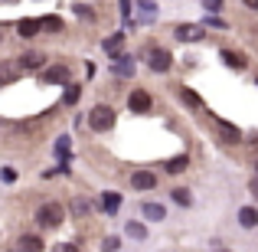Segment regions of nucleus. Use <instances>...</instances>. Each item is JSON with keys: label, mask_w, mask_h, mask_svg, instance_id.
Instances as JSON below:
<instances>
[{"label": "nucleus", "mask_w": 258, "mask_h": 252, "mask_svg": "<svg viewBox=\"0 0 258 252\" xmlns=\"http://www.w3.org/2000/svg\"><path fill=\"white\" fill-rule=\"evenodd\" d=\"M62 216H66V210L59 207V203H43V207L36 210V223L43 229H56L59 223H62Z\"/></svg>", "instance_id": "nucleus-1"}, {"label": "nucleus", "mask_w": 258, "mask_h": 252, "mask_svg": "<svg viewBox=\"0 0 258 252\" xmlns=\"http://www.w3.org/2000/svg\"><path fill=\"white\" fill-rule=\"evenodd\" d=\"M111 125H114V112L108 105H95L92 115H88V128L92 131H108Z\"/></svg>", "instance_id": "nucleus-2"}, {"label": "nucleus", "mask_w": 258, "mask_h": 252, "mask_svg": "<svg viewBox=\"0 0 258 252\" xmlns=\"http://www.w3.org/2000/svg\"><path fill=\"white\" fill-rule=\"evenodd\" d=\"M203 36H206V30L196 26V23H180L176 26V39H180V43H200Z\"/></svg>", "instance_id": "nucleus-3"}, {"label": "nucleus", "mask_w": 258, "mask_h": 252, "mask_svg": "<svg viewBox=\"0 0 258 252\" xmlns=\"http://www.w3.org/2000/svg\"><path fill=\"white\" fill-rule=\"evenodd\" d=\"M127 108H131V112H138V115L151 112V95H147L144 88H134V92L127 95Z\"/></svg>", "instance_id": "nucleus-4"}, {"label": "nucleus", "mask_w": 258, "mask_h": 252, "mask_svg": "<svg viewBox=\"0 0 258 252\" xmlns=\"http://www.w3.org/2000/svg\"><path fill=\"white\" fill-rule=\"evenodd\" d=\"M147 63H151L154 72H167L173 59H170V53H167V49H151V53H147Z\"/></svg>", "instance_id": "nucleus-5"}, {"label": "nucleus", "mask_w": 258, "mask_h": 252, "mask_svg": "<svg viewBox=\"0 0 258 252\" xmlns=\"http://www.w3.org/2000/svg\"><path fill=\"white\" fill-rule=\"evenodd\" d=\"M216 128H219V138L226 141V144H239V141H242V131L235 125H229V121L216 118Z\"/></svg>", "instance_id": "nucleus-6"}, {"label": "nucleus", "mask_w": 258, "mask_h": 252, "mask_svg": "<svg viewBox=\"0 0 258 252\" xmlns=\"http://www.w3.org/2000/svg\"><path fill=\"white\" fill-rule=\"evenodd\" d=\"M131 187L134 190H154V187H157V174H151V170H138V174L131 177Z\"/></svg>", "instance_id": "nucleus-7"}, {"label": "nucleus", "mask_w": 258, "mask_h": 252, "mask_svg": "<svg viewBox=\"0 0 258 252\" xmlns=\"http://www.w3.org/2000/svg\"><path fill=\"white\" fill-rule=\"evenodd\" d=\"M43 82H69V66H49L43 72Z\"/></svg>", "instance_id": "nucleus-8"}, {"label": "nucleus", "mask_w": 258, "mask_h": 252, "mask_svg": "<svg viewBox=\"0 0 258 252\" xmlns=\"http://www.w3.org/2000/svg\"><path fill=\"white\" fill-rule=\"evenodd\" d=\"M121 49H124V33H114V36L105 39V53L114 59H121Z\"/></svg>", "instance_id": "nucleus-9"}, {"label": "nucleus", "mask_w": 258, "mask_h": 252, "mask_svg": "<svg viewBox=\"0 0 258 252\" xmlns=\"http://www.w3.org/2000/svg\"><path fill=\"white\" fill-rule=\"evenodd\" d=\"M111 72H114V76H121V79L134 76V59H131V56H121V59H114Z\"/></svg>", "instance_id": "nucleus-10"}, {"label": "nucleus", "mask_w": 258, "mask_h": 252, "mask_svg": "<svg viewBox=\"0 0 258 252\" xmlns=\"http://www.w3.org/2000/svg\"><path fill=\"white\" fill-rule=\"evenodd\" d=\"M118 207H121V193L105 190V193H101V210H105V213H118Z\"/></svg>", "instance_id": "nucleus-11"}, {"label": "nucleus", "mask_w": 258, "mask_h": 252, "mask_svg": "<svg viewBox=\"0 0 258 252\" xmlns=\"http://www.w3.org/2000/svg\"><path fill=\"white\" fill-rule=\"evenodd\" d=\"M141 213H144V220H151V223H160L167 216V210L160 207V203H144V207H141Z\"/></svg>", "instance_id": "nucleus-12"}, {"label": "nucleus", "mask_w": 258, "mask_h": 252, "mask_svg": "<svg viewBox=\"0 0 258 252\" xmlns=\"http://www.w3.org/2000/svg\"><path fill=\"white\" fill-rule=\"evenodd\" d=\"M43 63H46L43 53H23V56H20V69H39Z\"/></svg>", "instance_id": "nucleus-13"}, {"label": "nucleus", "mask_w": 258, "mask_h": 252, "mask_svg": "<svg viewBox=\"0 0 258 252\" xmlns=\"http://www.w3.org/2000/svg\"><path fill=\"white\" fill-rule=\"evenodd\" d=\"M222 63L229 69H245V56L242 53H232V49H222Z\"/></svg>", "instance_id": "nucleus-14"}, {"label": "nucleus", "mask_w": 258, "mask_h": 252, "mask_svg": "<svg viewBox=\"0 0 258 252\" xmlns=\"http://www.w3.org/2000/svg\"><path fill=\"white\" fill-rule=\"evenodd\" d=\"M239 223H242L245 229L258 226V210H255V207H242V210H239Z\"/></svg>", "instance_id": "nucleus-15"}, {"label": "nucleus", "mask_w": 258, "mask_h": 252, "mask_svg": "<svg viewBox=\"0 0 258 252\" xmlns=\"http://www.w3.org/2000/svg\"><path fill=\"white\" fill-rule=\"evenodd\" d=\"M39 26H43V23H36V20H20L17 30H20V36H23V39H30V36H36V33H39Z\"/></svg>", "instance_id": "nucleus-16"}, {"label": "nucleus", "mask_w": 258, "mask_h": 252, "mask_svg": "<svg viewBox=\"0 0 258 252\" xmlns=\"http://www.w3.org/2000/svg\"><path fill=\"white\" fill-rule=\"evenodd\" d=\"M124 233L131 236V239H147V226H144V223H138V220H127Z\"/></svg>", "instance_id": "nucleus-17"}, {"label": "nucleus", "mask_w": 258, "mask_h": 252, "mask_svg": "<svg viewBox=\"0 0 258 252\" xmlns=\"http://www.w3.org/2000/svg\"><path fill=\"white\" fill-rule=\"evenodd\" d=\"M20 249L23 252H43V239H39V236H23V239H20Z\"/></svg>", "instance_id": "nucleus-18"}, {"label": "nucleus", "mask_w": 258, "mask_h": 252, "mask_svg": "<svg viewBox=\"0 0 258 252\" xmlns=\"http://www.w3.org/2000/svg\"><path fill=\"white\" fill-rule=\"evenodd\" d=\"M180 102H183V105H189V108H200L203 105V98L193 92V88H180Z\"/></svg>", "instance_id": "nucleus-19"}, {"label": "nucleus", "mask_w": 258, "mask_h": 252, "mask_svg": "<svg viewBox=\"0 0 258 252\" xmlns=\"http://www.w3.org/2000/svg\"><path fill=\"white\" fill-rule=\"evenodd\" d=\"M79 95H82V88L79 85H66V95H62V105H76Z\"/></svg>", "instance_id": "nucleus-20"}, {"label": "nucleus", "mask_w": 258, "mask_h": 252, "mask_svg": "<svg viewBox=\"0 0 258 252\" xmlns=\"http://www.w3.org/2000/svg\"><path fill=\"white\" fill-rule=\"evenodd\" d=\"M167 170H170V174H180V170H186V154H180V158H170V161H167Z\"/></svg>", "instance_id": "nucleus-21"}, {"label": "nucleus", "mask_w": 258, "mask_h": 252, "mask_svg": "<svg viewBox=\"0 0 258 252\" xmlns=\"http://www.w3.org/2000/svg\"><path fill=\"white\" fill-rule=\"evenodd\" d=\"M39 23H43V30H49V33H59V30H62V20H59V17H43Z\"/></svg>", "instance_id": "nucleus-22"}, {"label": "nucleus", "mask_w": 258, "mask_h": 252, "mask_svg": "<svg viewBox=\"0 0 258 252\" xmlns=\"http://www.w3.org/2000/svg\"><path fill=\"white\" fill-rule=\"evenodd\" d=\"M173 203H180V207H189V203H193V196H189V190L176 187V190H173Z\"/></svg>", "instance_id": "nucleus-23"}, {"label": "nucleus", "mask_w": 258, "mask_h": 252, "mask_svg": "<svg viewBox=\"0 0 258 252\" xmlns=\"http://www.w3.org/2000/svg\"><path fill=\"white\" fill-rule=\"evenodd\" d=\"M88 210H92V207H88V200H79V196L72 200V213H76V216H88Z\"/></svg>", "instance_id": "nucleus-24"}, {"label": "nucleus", "mask_w": 258, "mask_h": 252, "mask_svg": "<svg viewBox=\"0 0 258 252\" xmlns=\"http://www.w3.org/2000/svg\"><path fill=\"white\" fill-rule=\"evenodd\" d=\"M101 249H105V252H118V249H121V239H118V236H105Z\"/></svg>", "instance_id": "nucleus-25"}, {"label": "nucleus", "mask_w": 258, "mask_h": 252, "mask_svg": "<svg viewBox=\"0 0 258 252\" xmlns=\"http://www.w3.org/2000/svg\"><path fill=\"white\" fill-rule=\"evenodd\" d=\"M56 154H59V158L69 154V138H56Z\"/></svg>", "instance_id": "nucleus-26"}, {"label": "nucleus", "mask_w": 258, "mask_h": 252, "mask_svg": "<svg viewBox=\"0 0 258 252\" xmlns=\"http://www.w3.org/2000/svg\"><path fill=\"white\" fill-rule=\"evenodd\" d=\"M121 4V17H124V23H131V0H118Z\"/></svg>", "instance_id": "nucleus-27"}, {"label": "nucleus", "mask_w": 258, "mask_h": 252, "mask_svg": "<svg viewBox=\"0 0 258 252\" xmlns=\"http://www.w3.org/2000/svg\"><path fill=\"white\" fill-rule=\"evenodd\" d=\"M141 10H144V20H154V4L151 0H141Z\"/></svg>", "instance_id": "nucleus-28"}, {"label": "nucleus", "mask_w": 258, "mask_h": 252, "mask_svg": "<svg viewBox=\"0 0 258 252\" xmlns=\"http://www.w3.org/2000/svg\"><path fill=\"white\" fill-rule=\"evenodd\" d=\"M203 7H206L209 13H216V10H219V7H222V0H203Z\"/></svg>", "instance_id": "nucleus-29"}, {"label": "nucleus", "mask_w": 258, "mask_h": 252, "mask_svg": "<svg viewBox=\"0 0 258 252\" xmlns=\"http://www.w3.org/2000/svg\"><path fill=\"white\" fill-rule=\"evenodd\" d=\"M13 76H17V69H13V66H7V69H4V82H13Z\"/></svg>", "instance_id": "nucleus-30"}, {"label": "nucleus", "mask_w": 258, "mask_h": 252, "mask_svg": "<svg viewBox=\"0 0 258 252\" xmlns=\"http://www.w3.org/2000/svg\"><path fill=\"white\" fill-rule=\"evenodd\" d=\"M4 180H7V183H13V180H17V170L7 167V170H4Z\"/></svg>", "instance_id": "nucleus-31"}, {"label": "nucleus", "mask_w": 258, "mask_h": 252, "mask_svg": "<svg viewBox=\"0 0 258 252\" xmlns=\"http://www.w3.org/2000/svg\"><path fill=\"white\" fill-rule=\"evenodd\" d=\"M56 252H79V246H72V242H62V246H59Z\"/></svg>", "instance_id": "nucleus-32"}, {"label": "nucleus", "mask_w": 258, "mask_h": 252, "mask_svg": "<svg viewBox=\"0 0 258 252\" xmlns=\"http://www.w3.org/2000/svg\"><path fill=\"white\" fill-rule=\"evenodd\" d=\"M252 196L258 200V180H252Z\"/></svg>", "instance_id": "nucleus-33"}, {"label": "nucleus", "mask_w": 258, "mask_h": 252, "mask_svg": "<svg viewBox=\"0 0 258 252\" xmlns=\"http://www.w3.org/2000/svg\"><path fill=\"white\" fill-rule=\"evenodd\" d=\"M245 7H255V10H258V0H245Z\"/></svg>", "instance_id": "nucleus-34"}, {"label": "nucleus", "mask_w": 258, "mask_h": 252, "mask_svg": "<svg viewBox=\"0 0 258 252\" xmlns=\"http://www.w3.org/2000/svg\"><path fill=\"white\" fill-rule=\"evenodd\" d=\"M213 252H229V249H222V246H219V249H213Z\"/></svg>", "instance_id": "nucleus-35"}, {"label": "nucleus", "mask_w": 258, "mask_h": 252, "mask_svg": "<svg viewBox=\"0 0 258 252\" xmlns=\"http://www.w3.org/2000/svg\"><path fill=\"white\" fill-rule=\"evenodd\" d=\"M10 252H23V249H10Z\"/></svg>", "instance_id": "nucleus-36"}, {"label": "nucleus", "mask_w": 258, "mask_h": 252, "mask_svg": "<svg viewBox=\"0 0 258 252\" xmlns=\"http://www.w3.org/2000/svg\"><path fill=\"white\" fill-rule=\"evenodd\" d=\"M255 170H258V164H255Z\"/></svg>", "instance_id": "nucleus-37"}]
</instances>
